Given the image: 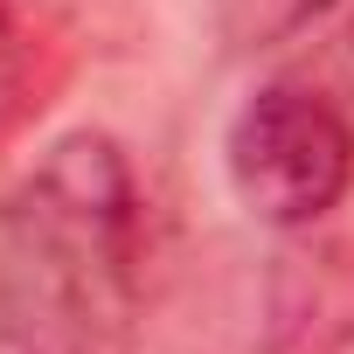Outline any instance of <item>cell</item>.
I'll list each match as a JSON object with an SVG mask.
<instances>
[{"label":"cell","instance_id":"obj_1","mask_svg":"<svg viewBox=\"0 0 354 354\" xmlns=\"http://www.w3.org/2000/svg\"><path fill=\"white\" fill-rule=\"evenodd\" d=\"M146 202L111 132H63L0 195V340L15 354H125Z\"/></svg>","mask_w":354,"mask_h":354},{"label":"cell","instance_id":"obj_2","mask_svg":"<svg viewBox=\"0 0 354 354\" xmlns=\"http://www.w3.org/2000/svg\"><path fill=\"white\" fill-rule=\"evenodd\" d=\"M223 167L264 230H313L354 188V125L313 84H264L230 118Z\"/></svg>","mask_w":354,"mask_h":354},{"label":"cell","instance_id":"obj_3","mask_svg":"<svg viewBox=\"0 0 354 354\" xmlns=\"http://www.w3.org/2000/svg\"><path fill=\"white\" fill-rule=\"evenodd\" d=\"M354 347V243L299 236L264 278V354H347Z\"/></svg>","mask_w":354,"mask_h":354},{"label":"cell","instance_id":"obj_4","mask_svg":"<svg viewBox=\"0 0 354 354\" xmlns=\"http://www.w3.org/2000/svg\"><path fill=\"white\" fill-rule=\"evenodd\" d=\"M340 0H216L209 8V28L223 42V56L250 63V56H271L285 42H299L306 28H319Z\"/></svg>","mask_w":354,"mask_h":354},{"label":"cell","instance_id":"obj_5","mask_svg":"<svg viewBox=\"0 0 354 354\" xmlns=\"http://www.w3.org/2000/svg\"><path fill=\"white\" fill-rule=\"evenodd\" d=\"M42 104V42L15 0H0V139L21 132Z\"/></svg>","mask_w":354,"mask_h":354}]
</instances>
